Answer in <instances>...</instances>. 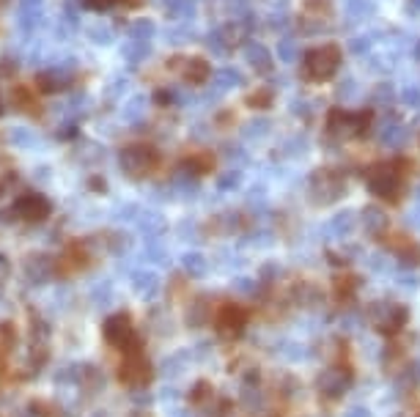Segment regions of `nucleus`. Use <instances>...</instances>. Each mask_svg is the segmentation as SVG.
I'll return each mask as SVG.
<instances>
[{"instance_id":"f257e3e1","label":"nucleus","mask_w":420,"mask_h":417,"mask_svg":"<svg viewBox=\"0 0 420 417\" xmlns=\"http://www.w3.org/2000/svg\"><path fill=\"white\" fill-rule=\"evenodd\" d=\"M407 162H374L365 170L368 190L379 195L388 203H398L404 195V176H407Z\"/></svg>"},{"instance_id":"f03ea898","label":"nucleus","mask_w":420,"mask_h":417,"mask_svg":"<svg viewBox=\"0 0 420 417\" xmlns=\"http://www.w3.org/2000/svg\"><path fill=\"white\" fill-rule=\"evenodd\" d=\"M118 162H121V170L130 179H146L149 173H154V168L160 162V154L149 143H130V146L121 149Z\"/></svg>"},{"instance_id":"7ed1b4c3","label":"nucleus","mask_w":420,"mask_h":417,"mask_svg":"<svg viewBox=\"0 0 420 417\" xmlns=\"http://www.w3.org/2000/svg\"><path fill=\"white\" fill-rule=\"evenodd\" d=\"M338 66H341V47L338 44H322V47H316L305 55L302 71H305L308 80L324 83L338 71Z\"/></svg>"},{"instance_id":"20e7f679","label":"nucleus","mask_w":420,"mask_h":417,"mask_svg":"<svg viewBox=\"0 0 420 417\" xmlns=\"http://www.w3.org/2000/svg\"><path fill=\"white\" fill-rule=\"evenodd\" d=\"M346 193V182H344V176L338 173V170H319V173H313V179H311V200L313 203H319V206H330V203H335L341 195Z\"/></svg>"},{"instance_id":"39448f33","label":"nucleus","mask_w":420,"mask_h":417,"mask_svg":"<svg viewBox=\"0 0 420 417\" xmlns=\"http://www.w3.org/2000/svg\"><path fill=\"white\" fill-rule=\"evenodd\" d=\"M368 321L382 332V335H395L407 324V308L395 302H374L368 308Z\"/></svg>"},{"instance_id":"423d86ee","label":"nucleus","mask_w":420,"mask_h":417,"mask_svg":"<svg viewBox=\"0 0 420 417\" xmlns=\"http://www.w3.org/2000/svg\"><path fill=\"white\" fill-rule=\"evenodd\" d=\"M349 387H352V371H349V368H344V365L324 368L322 374L316 376V390L322 392L324 398H330V401L341 398Z\"/></svg>"},{"instance_id":"0eeeda50","label":"nucleus","mask_w":420,"mask_h":417,"mask_svg":"<svg viewBox=\"0 0 420 417\" xmlns=\"http://www.w3.org/2000/svg\"><path fill=\"white\" fill-rule=\"evenodd\" d=\"M11 209H14V217L22 220V223H44L50 217V212H53L50 200L39 193H28L22 198H17Z\"/></svg>"},{"instance_id":"6e6552de","label":"nucleus","mask_w":420,"mask_h":417,"mask_svg":"<svg viewBox=\"0 0 420 417\" xmlns=\"http://www.w3.org/2000/svg\"><path fill=\"white\" fill-rule=\"evenodd\" d=\"M118 379L121 385L130 387H143L151 379V365L146 360V354H124L121 360V368H118Z\"/></svg>"},{"instance_id":"1a4fd4ad","label":"nucleus","mask_w":420,"mask_h":417,"mask_svg":"<svg viewBox=\"0 0 420 417\" xmlns=\"http://www.w3.org/2000/svg\"><path fill=\"white\" fill-rule=\"evenodd\" d=\"M245 324H248L245 308H239V305H233V302L220 305L217 313H215V327H217V332H220L223 338H236V335L245 329Z\"/></svg>"},{"instance_id":"9d476101","label":"nucleus","mask_w":420,"mask_h":417,"mask_svg":"<svg viewBox=\"0 0 420 417\" xmlns=\"http://www.w3.org/2000/svg\"><path fill=\"white\" fill-rule=\"evenodd\" d=\"M368 113H330V132L338 135V137H355L363 129L368 127Z\"/></svg>"},{"instance_id":"9b49d317","label":"nucleus","mask_w":420,"mask_h":417,"mask_svg":"<svg viewBox=\"0 0 420 417\" xmlns=\"http://www.w3.org/2000/svg\"><path fill=\"white\" fill-rule=\"evenodd\" d=\"M102 335H104V341L110 346H124L135 335L130 313H113V316H107L104 324H102Z\"/></svg>"},{"instance_id":"f8f14e48","label":"nucleus","mask_w":420,"mask_h":417,"mask_svg":"<svg viewBox=\"0 0 420 417\" xmlns=\"http://www.w3.org/2000/svg\"><path fill=\"white\" fill-rule=\"evenodd\" d=\"M132 289L140 299H154L160 291V278L154 272H135L132 275Z\"/></svg>"},{"instance_id":"ddd939ff","label":"nucleus","mask_w":420,"mask_h":417,"mask_svg":"<svg viewBox=\"0 0 420 417\" xmlns=\"http://www.w3.org/2000/svg\"><path fill=\"white\" fill-rule=\"evenodd\" d=\"M209 64L203 61V58H184L182 61V77L187 80V83H193V86H201L206 77H209Z\"/></svg>"},{"instance_id":"4468645a","label":"nucleus","mask_w":420,"mask_h":417,"mask_svg":"<svg viewBox=\"0 0 420 417\" xmlns=\"http://www.w3.org/2000/svg\"><path fill=\"white\" fill-rule=\"evenodd\" d=\"M388 245H390V250H395L407 264H412V266H418L420 264V247L409 239V236H393Z\"/></svg>"},{"instance_id":"2eb2a0df","label":"nucleus","mask_w":420,"mask_h":417,"mask_svg":"<svg viewBox=\"0 0 420 417\" xmlns=\"http://www.w3.org/2000/svg\"><path fill=\"white\" fill-rule=\"evenodd\" d=\"M363 228H365L371 236H382V233L388 231V214H385L382 209H377V206H368V209L363 212Z\"/></svg>"},{"instance_id":"dca6fc26","label":"nucleus","mask_w":420,"mask_h":417,"mask_svg":"<svg viewBox=\"0 0 420 417\" xmlns=\"http://www.w3.org/2000/svg\"><path fill=\"white\" fill-rule=\"evenodd\" d=\"M190 360H193V354L190 352H173L170 357H165L162 374H165L168 379H176V376H182V374L190 368Z\"/></svg>"},{"instance_id":"f3484780","label":"nucleus","mask_w":420,"mask_h":417,"mask_svg":"<svg viewBox=\"0 0 420 417\" xmlns=\"http://www.w3.org/2000/svg\"><path fill=\"white\" fill-rule=\"evenodd\" d=\"M209 319H212V310H209V302H206V299H195L193 305L187 308V324H190V327H203Z\"/></svg>"},{"instance_id":"a211bd4d","label":"nucleus","mask_w":420,"mask_h":417,"mask_svg":"<svg viewBox=\"0 0 420 417\" xmlns=\"http://www.w3.org/2000/svg\"><path fill=\"white\" fill-rule=\"evenodd\" d=\"M184 272L190 278H203L206 275V258L201 256V253H187L184 256Z\"/></svg>"},{"instance_id":"6ab92c4d","label":"nucleus","mask_w":420,"mask_h":417,"mask_svg":"<svg viewBox=\"0 0 420 417\" xmlns=\"http://www.w3.org/2000/svg\"><path fill=\"white\" fill-rule=\"evenodd\" d=\"M184 168L195 173V176H203V173H209L212 170V157L209 154H195L190 160H184Z\"/></svg>"},{"instance_id":"aec40b11","label":"nucleus","mask_w":420,"mask_h":417,"mask_svg":"<svg viewBox=\"0 0 420 417\" xmlns=\"http://www.w3.org/2000/svg\"><path fill=\"white\" fill-rule=\"evenodd\" d=\"M206 401H212V385L209 382H198L195 390L190 392V404L193 406H203Z\"/></svg>"},{"instance_id":"412c9836","label":"nucleus","mask_w":420,"mask_h":417,"mask_svg":"<svg viewBox=\"0 0 420 417\" xmlns=\"http://www.w3.org/2000/svg\"><path fill=\"white\" fill-rule=\"evenodd\" d=\"M319 299H322V296H319V291L313 289V286H299V289H297V302H299V305H308V308H311V305H319Z\"/></svg>"},{"instance_id":"4be33fe9","label":"nucleus","mask_w":420,"mask_h":417,"mask_svg":"<svg viewBox=\"0 0 420 417\" xmlns=\"http://www.w3.org/2000/svg\"><path fill=\"white\" fill-rule=\"evenodd\" d=\"M14 338H17L14 327L11 324H0V354H6L14 346Z\"/></svg>"},{"instance_id":"5701e85b","label":"nucleus","mask_w":420,"mask_h":417,"mask_svg":"<svg viewBox=\"0 0 420 417\" xmlns=\"http://www.w3.org/2000/svg\"><path fill=\"white\" fill-rule=\"evenodd\" d=\"M83 3L91 6V8H97V11H104L110 6H137L140 0H83Z\"/></svg>"},{"instance_id":"b1692460","label":"nucleus","mask_w":420,"mask_h":417,"mask_svg":"<svg viewBox=\"0 0 420 417\" xmlns=\"http://www.w3.org/2000/svg\"><path fill=\"white\" fill-rule=\"evenodd\" d=\"M352 223H355V217H352L349 212H344V214H338V217L330 223V228H338L335 233H349V231H352Z\"/></svg>"},{"instance_id":"393cba45","label":"nucleus","mask_w":420,"mask_h":417,"mask_svg":"<svg viewBox=\"0 0 420 417\" xmlns=\"http://www.w3.org/2000/svg\"><path fill=\"white\" fill-rule=\"evenodd\" d=\"M233 289L239 291V294H245V296H253V294H256V283H253V280L239 278V280H233Z\"/></svg>"},{"instance_id":"a878e982","label":"nucleus","mask_w":420,"mask_h":417,"mask_svg":"<svg viewBox=\"0 0 420 417\" xmlns=\"http://www.w3.org/2000/svg\"><path fill=\"white\" fill-rule=\"evenodd\" d=\"M344 417H374V415H371L365 406H360V404H357V406H349V409L344 412Z\"/></svg>"},{"instance_id":"bb28decb","label":"nucleus","mask_w":420,"mask_h":417,"mask_svg":"<svg viewBox=\"0 0 420 417\" xmlns=\"http://www.w3.org/2000/svg\"><path fill=\"white\" fill-rule=\"evenodd\" d=\"M250 104H256V107H266V104H269V91H259V94H253V97H250Z\"/></svg>"},{"instance_id":"cd10ccee","label":"nucleus","mask_w":420,"mask_h":417,"mask_svg":"<svg viewBox=\"0 0 420 417\" xmlns=\"http://www.w3.org/2000/svg\"><path fill=\"white\" fill-rule=\"evenodd\" d=\"M275 272H278V266H272V264H266V266L261 269V278H264V280H275Z\"/></svg>"},{"instance_id":"c85d7f7f","label":"nucleus","mask_w":420,"mask_h":417,"mask_svg":"<svg viewBox=\"0 0 420 417\" xmlns=\"http://www.w3.org/2000/svg\"><path fill=\"white\" fill-rule=\"evenodd\" d=\"M344 327H346V329H357V327H360V319H357L355 313H349V316L344 319Z\"/></svg>"},{"instance_id":"c756f323","label":"nucleus","mask_w":420,"mask_h":417,"mask_svg":"<svg viewBox=\"0 0 420 417\" xmlns=\"http://www.w3.org/2000/svg\"><path fill=\"white\" fill-rule=\"evenodd\" d=\"M176 398H179V392H176L173 387H165V390H162V401H176Z\"/></svg>"},{"instance_id":"7c9ffc66","label":"nucleus","mask_w":420,"mask_h":417,"mask_svg":"<svg viewBox=\"0 0 420 417\" xmlns=\"http://www.w3.org/2000/svg\"><path fill=\"white\" fill-rule=\"evenodd\" d=\"M412 376H415V379L420 382V360H415V362H412Z\"/></svg>"},{"instance_id":"2f4dec72","label":"nucleus","mask_w":420,"mask_h":417,"mask_svg":"<svg viewBox=\"0 0 420 417\" xmlns=\"http://www.w3.org/2000/svg\"><path fill=\"white\" fill-rule=\"evenodd\" d=\"M94 417H107V415H102V412H97V415H94Z\"/></svg>"},{"instance_id":"473e14b6","label":"nucleus","mask_w":420,"mask_h":417,"mask_svg":"<svg viewBox=\"0 0 420 417\" xmlns=\"http://www.w3.org/2000/svg\"><path fill=\"white\" fill-rule=\"evenodd\" d=\"M0 113H3V99H0Z\"/></svg>"}]
</instances>
